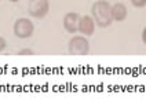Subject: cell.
I'll return each instance as SVG.
<instances>
[{"label": "cell", "instance_id": "cell-10", "mask_svg": "<svg viewBox=\"0 0 146 110\" xmlns=\"http://www.w3.org/2000/svg\"><path fill=\"white\" fill-rule=\"evenodd\" d=\"M6 46H7V43H6V39L0 36V52H1V51H3L4 48H6Z\"/></svg>", "mask_w": 146, "mask_h": 110}, {"label": "cell", "instance_id": "cell-9", "mask_svg": "<svg viewBox=\"0 0 146 110\" xmlns=\"http://www.w3.org/2000/svg\"><path fill=\"white\" fill-rule=\"evenodd\" d=\"M18 55H33V51L31 48H22L18 51Z\"/></svg>", "mask_w": 146, "mask_h": 110}, {"label": "cell", "instance_id": "cell-5", "mask_svg": "<svg viewBox=\"0 0 146 110\" xmlns=\"http://www.w3.org/2000/svg\"><path fill=\"white\" fill-rule=\"evenodd\" d=\"M79 21L80 15L77 13H68L64 17V28L69 33H76L79 32Z\"/></svg>", "mask_w": 146, "mask_h": 110}, {"label": "cell", "instance_id": "cell-11", "mask_svg": "<svg viewBox=\"0 0 146 110\" xmlns=\"http://www.w3.org/2000/svg\"><path fill=\"white\" fill-rule=\"evenodd\" d=\"M142 41H143V44H146V28L142 30Z\"/></svg>", "mask_w": 146, "mask_h": 110}, {"label": "cell", "instance_id": "cell-8", "mask_svg": "<svg viewBox=\"0 0 146 110\" xmlns=\"http://www.w3.org/2000/svg\"><path fill=\"white\" fill-rule=\"evenodd\" d=\"M131 3H132L134 7H138V8L146 6V0H131Z\"/></svg>", "mask_w": 146, "mask_h": 110}, {"label": "cell", "instance_id": "cell-3", "mask_svg": "<svg viewBox=\"0 0 146 110\" xmlns=\"http://www.w3.org/2000/svg\"><path fill=\"white\" fill-rule=\"evenodd\" d=\"M50 11L48 0H29L28 13L33 18H44Z\"/></svg>", "mask_w": 146, "mask_h": 110}, {"label": "cell", "instance_id": "cell-2", "mask_svg": "<svg viewBox=\"0 0 146 110\" xmlns=\"http://www.w3.org/2000/svg\"><path fill=\"white\" fill-rule=\"evenodd\" d=\"M68 50L70 55H76V56H83L87 55L90 51V43L88 40L84 36H73L72 39L69 40L68 44Z\"/></svg>", "mask_w": 146, "mask_h": 110}, {"label": "cell", "instance_id": "cell-1", "mask_svg": "<svg viewBox=\"0 0 146 110\" xmlns=\"http://www.w3.org/2000/svg\"><path fill=\"white\" fill-rule=\"evenodd\" d=\"M91 14H92L95 24L98 26H101V28H106L113 22L112 6L108 1H104V0L95 1L91 7Z\"/></svg>", "mask_w": 146, "mask_h": 110}, {"label": "cell", "instance_id": "cell-12", "mask_svg": "<svg viewBox=\"0 0 146 110\" xmlns=\"http://www.w3.org/2000/svg\"><path fill=\"white\" fill-rule=\"evenodd\" d=\"M10 1H13V3H15V1H18V0H10Z\"/></svg>", "mask_w": 146, "mask_h": 110}, {"label": "cell", "instance_id": "cell-7", "mask_svg": "<svg viewBox=\"0 0 146 110\" xmlns=\"http://www.w3.org/2000/svg\"><path fill=\"white\" fill-rule=\"evenodd\" d=\"M127 13H128V10L125 7V4H123V3H116V4L112 6L113 21H117V22L124 21V19L127 18Z\"/></svg>", "mask_w": 146, "mask_h": 110}, {"label": "cell", "instance_id": "cell-6", "mask_svg": "<svg viewBox=\"0 0 146 110\" xmlns=\"http://www.w3.org/2000/svg\"><path fill=\"white\" fill-rule=\"evenodd\" d=\"M94 29H95V21L92 17H80V21H79V32L80 33H83L84 36H91L94 33Z\"/></svg>", "mask_w": 146, "mask_h": 110}, {"label": "cell", "instance_id": "cell-4", "mask_svg": "<svg viewBox=\"0 0 146 110\" xmlns=\"http://www.w3.org/2000/svg\"><path fill=\"white\" fill-rule=\"evenodd\" d=\"M35 26L28 18H19L14 22V34L19 39H28L33 34Z\"/></svg>", "mask_w": 146, "mask_h": 110}]
</instances>
